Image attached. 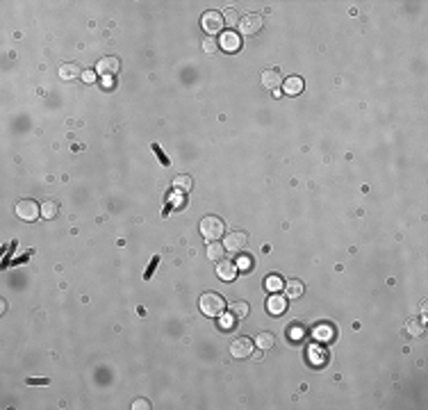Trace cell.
<instances>
[{"label":"cell","mask_w":428,"mask_h":410,"mask_svg":"<svg viewBox=\"0 0 428 410\" xmlns=\"http://www.w3.org/2000/svg\"><path fill=\"white\" fill-rule=\"evenodd\" d=\"M201 312L205 314V317H221L225 310V301L221 294H216V292H205L203 297H201Z\"/></svg>","instance_id":"1"},{"label":"cell","mask_w":428,"mask_h":410,"mask_svg":"<svg viewBox=\"0 0 428 410\" xmlns=\"http://www.w3.org/2000/svg\"><path fill=\"white\" fill-rule=\"evenodd\" d=\"M223 228H225V223L214 214L201 219V235H203L208 242H219L221 235H223Z\"/></svg>","instance_id":"2"},{"label":"cell","mask_w":428,"mask_h":410,"mask_svg":"<svg viewBox=\"0 0 428 410\" xmlns=\"http://www.w3.org/2000/svg\"><path fill=\"white\" fill-rule=\"evenodd\" d=\"M201 25H203V30L210 34V37H214L216 32H221L223 30V14H219V11H205L203 18H201Z\"/></svg>","instance_id":"3"},{"label":"cell","mask_w":428,"mask_h":410,"mask_svg":"<svg viewBox=\"0 0 428 410\" xmlns=\"http://www.w3.org/2000/svg\"><path fill=\"white\" fill-rule=\"evenodd\" d=\"M39 214H41V205L34 203V201L23 199L16 203V216L23 219V221H34Z\"/></svg>","instance_id":"4"},{"label":"cell","mask_w":428,"mask_h":410,"mask_svg":"<svg viewBox=\"0 0 428 410\" xmlns=\"http://www.w3.org/2000/svg\"><path fill=\"white\" fill-rule=\"evenodd\" d=\"M248 244V232L244 230H232L225 235V251H232V253H239V251H244Z\"/></svg>","instance_id":"5"},{"label":"cell","mask_w":428,"mask_h":410,"mask_svg":"<svg viewBox=\"0 0 428 410\" xmlns=\"http://www.w3.org/2000/svg\"><path fill=\"white\" fill-rule=\"evenodd\" d=\"M262 16L260 14H246V16L239 21V30L241 34H246V37H253V34H257L260 30H262Z\"/></svg>","instance_id":"6"},{"label":"cell","mask_w":428,"mask_h":410,"mask_svg":"<svg viewBox=\"0 0 428 410\" xmlns=\"http://www.w3.org/2000/svg\"><path fill=\"white\" fill-rule=\"evenodd\" d=\"M237 265L232 262V260H219L216 262V278L223 283H232L237 278Z\"/></svg>","instance_id":"7"},{"label":"cell","mask_w":428,"mask_h":410,"mask_svg":"<svg viewBox=\"0 0 428 410\" xmlns=\"http://www.w3.org/2000/svg\"><path fill=\"white\" fill-rule=\"evenodd\" d=\"M230 353H232V358H237V360L248 358L253 353V342L248 340V337H237V340H232V344H230Z\"/></svg>","instance_id":"8"},{"label":"cell","mask_w":428,"mask_h":410,"mask_svg":"<svg viewBox=\"0 0 428 410\" xmlns=\"http://www.w3.org/2000/svg\"><path fill=\"white\" fill-rule=\"evenodd\" d=\"M285 310H287V297H280V294L273 292L267 299V312L271 317H280V314H285Z\"/></svg>","instance_id":"9"},{"label":"cell","mask_w":428,"mask_h":410,"mask_svg":"<svg viewBox=\"0 0 428 410\" xmlns=\"http://www.w3.org/2000/svg\"><path fill=\"white\" fill-rule=\"evenodd\" d=\"M219 46H221L223 50H228V53H235V50H239V48H241V39H239V34H237V32L228 30V32L221 34Z\"/></svg>","instance_id":"10"},{"label":"cell","mask_w":428,"mask_h":410,"mask_svg":"<svg viewBox=\"0 0 428 410\" xmlns=\"http://www.w3.org/2000/svg\"><path fill=\"white\" fill-rule=\"evenodd\" d=\"M118 69H121V62L116 57H105V60H101L96 64V71L101 76H116Z\"/></svg>","instance_id":"11"},{"label":"cell","mask_w":428,"mask_h":410,"mask_svg":"<svg viewBox=\"0 0 428 410\" xmlns=\"http://www.w3.org/2000/svg\"><path fill=\"white\" fill-rule=\"evenodd\" d=\"M262 85L267 87V89H271V92H278V87L283 85V76H280L278 69H269L262 73Z\"/></svg>","instance_id":"12"},{"label":"cell","mask_w":428,"mask_h":410,"mask_svg":"<svg viewBox=\"0 0 428 410\" xmlns=\"http://www.w3.org/2000/svg\"><path fill=\"white\" fill-rule=\"evenodd\" d=\"M283 89H285L287 96H299V94L305 89V82H303V78H299V76H289L287 80H283Z\"/></svg>","instance_id":"13"},{"label":"cell","mask_w":428,"mask_h":410,"mask_svg":"<svg viewBox=\"0 0 428 410\" xmlns=\"http://www.w3.org/2000/svg\"><path fill=\"white\" fill-rule=\"evenodd\" d=\"M283 290H285V297L287 299H299V297H303L305 285L299 281V278H289V281L283 285Z\"/></svg>","instance_id":"14"},{"label":"cell","mask_w":428,"mask_h":410,"mask_svg":"<svg viewBox=\"0 0 428 410\" xmlns=\"http://www.w3.org/2000/svg\"><path fill=\"white\" fill-rule=\"evenodd\" d=\"M59 78H62V80H78V78H82V71H80V66L75 64V62H71V64H62L59 66Z\"/></svg>","instance_id":"15"},{"label":"cell","mask_w":428,"mask_h":410,"mask_svg":"<svg viewBox=\"0 0 428 410\" xmlns=\"http://www.w3.org/2000/svg\"><path fill=\"white\" fill-rule=\"evenodd\" d=\"M173 189H176V192H182V194H187L189 189L194 187V178L192 176H187V173H182V176H176V178H173Z\"/></svg>","instance_id":"16"},{"label":"cell","mask_w":428,"mask_h":410,"mask_svg":"<svg viewBox=\"0 0 428 410\" xmlns=\"http://www.w3.org/2000/svg\"><path fill=\"white\" fill-rule=\"evenodd\" d=\"M255 344L262 351H269V349H273V344H276V337H273L271 333H267V330H262V333H257Z\"/></svg>","instance_id":"17"},{"label":"cell","mask_w":428,"mask_h":410,"mask_svg":"<svg viewBox=\"0 0 428 410\" xmlns=\"http://www.w3.org/2000/svg\"><path fill=\"white\" fill-rule=\"evenodd\" d=\"M315 337L317 340H332L335 337V328L330 324H317L315 326Z\"/></svg>","instance_id":"18"},{"label":"cell","mask_w":428,"mask_h":410,"mask_svg":"<svg viewBox=\"0 0 428 410\" xmlns=\"http://www.w3.org/2000/svg\"><path fill=\"white\" fill-rule=\"evenodd\" d=\"M230 312L235 314L237 319H244L246 314H251V306H248L246 301H232L230 306Z\"/></svg>","instance_id":"19"},{"label":"cell","mask_w":428,"mask_h":410,"mask_svg":"<svg viewBox=\"0 0 428 410\" xmlns=\"http://www.w3.org/2000/svg\"><path fill=\"white\" fill-rule=\"evenodd\" d=\"M223 253H225V246L221 242H210L208 244V258L210 260H223Z\"/></svg>","instance_id":"20"},{"label":"cell","mask_w":428,"mask_h":410,"mask_svg":"<svg viewBox=\"0 0 428 410\" xmlns=\"http://www.w3.org/2000/svg\"><path fill=\"white\" fill-rule=\"evenodd\" d=\"M57 203H55V201H46V203L41 205V216L43 219H55V216H57Z\"/></svg>","instance_id":"21"},{"label":"cell","mask_w":428,"mask_h":410,"mask_svg":"<svg viewBox=\"0 0 428 410\" xmlns=\"http://www.w3.org/2000/svg\"><path fill=\"white\" fill-rule=\"evenodd\" d=\"M283 278L280 276H276V274H271V276H267V281H264V287H267L269 292H278V290H283Z\"/></svg>","instance_id":"22"},{"label":"cell","mask_w":428,"mask_h":410,"mask_svg":"<svg viewBox=\"0 0 428 410\" xmlns=\"http://www.w3.org/2000/svg\"><path fill=\"white\" fill-rule=\"evenodd\" d=\"M303 333H305V326L299 324V321H294V324H289V326H287V335H289V337H292L294 342H299L301 337H303Z\"/></svg>","instance_id":"23"},{"label":"cell","mask_w":428,"mask_h":410,"mask_svg":"<svg viewBox=\"0 0 428 410\" xmlns=\"http://www.w3.org/2000/svg\"><path fill=\"white\" fill-rule=\"evenodd\" d=\"M223 25H230V27L239 25V16H237V11H235V9H228V11L223 14Z\"/></svg>","instance_id":"24"},{"label":"cell","mask_w":428,"mask_h":410,"mask_svg":"<svg viewBox=\"0 0 428 410\" xmlns=\"http://www.w3.org/2000/svg\"><path fill=\"white\" fill-rule=\"evenodd\" d=\"M203 50H205L208 55H214L216 50H219V41H216L214 37H208V39L203 41Z\"/></svg>","instance_id":"25"},{"label":"cell","mask_w":428,"mask_h":410,"mask_svg":"<svg viewBox=\"0 0 428 410\" xmlns=\"http://www.w3.org/2000/svg\"><path fill=\"white\" fill-rule=\"evenodd\" d=\"M408 333L410 335H422L424 333V326H422V321H408Z\"/></svg>","instance_id":"26"},{"label":"cell","mask_w":428,"mask_h":410,"mask_svg":"<svg viewBox=\"0 0 428 410\" xmlns=\"http://www.w3.org/2000/svg\"><path fill=\"white\" fill-rule=\"evenodd\" d=\"M237 269H251V265H253V258H248V255H239L237 258Z\"/></svg>","instance_id":"27"},{"label":"cell","mask_w":428,"mask_h":410,"mask_svg":"<svg viewBox=\"0 0 428 410\" xmlns=\"http://www.w3.org/2000/svg\"><path fill=\"white\" fill-rule=\"evenodd\" d=\"M153 151H155V155L162 160V164H164V167H169V157H166L164 153H162V148H160V146H157V144H153Z\"/></svg>","instance_id":"28"},{"label":"cell","mask_w":428,"mask_h":410,"mask_svg":"<svg viewBox=\"0 0 428 410\" xmlns=\"http://www.w3.org/2000/svg\"><path fill=\"white\" fill-rule=\"evenodd\" d=\"M132 408H134V410H141V408L148 410V408H150V404H148V399H137V401L132 404Z\"/></svg>","instance_id":"29"},{"label":"cell","mask_w":428,"mask_h":410,"mask_svg":"<svg viewBox=\"0 0 428 410\" xmlns=\"http://www.w3.org/2000/svg\"><path fill=\"white\" fill-rule=\"evenodd\" d=\"M80 80L94 82V80H96V73H94V71H82V78H80Z\"/></svg>","instance_id":"30"},{"label":"cell","mask_w":428,"mask_h":410,"mask_svg":"<svg viewBox=\"0 0 428 410\" xmlns=\"http://www.w3.org/2000/svg\"><path fill=\"white\" fill-rule=\"evenodd\" d=\"M27 383L30 385H46L48 381H46V378H27Z\"/></svg>","instance_id":"31"},{"label":"cell","mask_w":428,"mask_h":410,"mask_svg":"<svg viewBox=\"0 0 428 410\" xmlns=\"http://www.w3.org/2000/svg\"><path fill=\"white\" fill-rule=\"evenodd\" d=\"M221 326H223V328H230V326H232V317H223V319H221Z\"/></svg>","instance_id":"32"}]
</instances>
